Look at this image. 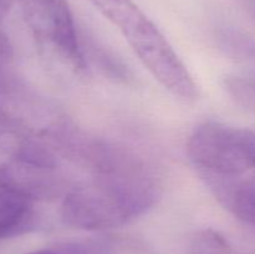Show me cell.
Segmentation results:
<instances>
[{
  "mask_svg": "<svg viewBox=\"0 0 255 254\" xmlns=\"http://www.w3.org/2000/svg\"><path fill=\"white\" fill-rule=\"evenodd\" d=\"M161 193L158 176L138 156L112 172L91 174L70 189L61 204V219L84 231L120 228L148 212Z\"/></svg>",
  "mask_w": 255,
  "mask_h": 254,
  "instance_id": "cell-1",
  "label": "cell"
},
{
  "mask_svg": "<svg viewBox=\"0 0 255 254\" xmlns=\"http://www.w3.org/2000/svg\"><path fill=\"white\" fill-rule=\"evenodd\" d=\"M89 1L121 31L144 67L164 89L186 102L198 99V89L186 65L133 0Z\"/></svg>",
  "mask_w": 255,
  "mask_h": 254,
  "instance_id": "cell-2",
  "label": "cell"
},
{
  "mask_svg": "<svg viewBox=\"0 0 255 254\" xmlns=\"http://www.w3.org/2000/svg\"><path fill=\"white\" fill-rule=\"evenodd\" d=\"M40 55L62 74L86 69L81 41L67 0H19Z\"/></svg>",
  "mask_w": 255,
  "mask_h": 254,
  "instance_id": "cell-3",
  "label": "cell"
},
{
  "mask_svg": "<svg viewBox=\"0 0 255 254\" xmlns=\"http://www.w3.org/2000/svg\"><path fill=\"white\" fill-rule=\"evenodd\" d=\"M202 181L223 208L255 228V131L242 129L241 151L228 171Z\"/></svg>",
  "mask_w": 255,
  "mask_h": 254,
  "instance_id": "cell-4",
  "label": "cell"
},
{
  "mask_svg": "<svg viewBox=\"0 0 255 254\" xmlns=\"http://www.w3.org/2000/svg\"><path fill=\"white\" fill-rule=\"evenodd\" d=\"M37 201L0 171V241L29 233L36 227Z\"/></svg>",
  "mask_w": 255,
  "mask_h": 254,
  "instance_id": "cell-5",
  "label": "cell"
},
{
  "mask_svg": "<svg viewBox=\"0 0 255 254\" xmlns=\"http://www.w3.org/2000/svg\"><path fill=\"white\" fill-rule=\"evenodd\" d=\"M81 49L82 54L87 52V56H90L89 59L91 60L92 64L99 67L105 76L117 82L129 84L132 76L126 65L122 64L111 51L102 46L100 42H96V40L86 36L82 40Z\"/></svg>",
  "mask_w": 255,
  "mask_h": 254,
  "instance_id": "cell-6",
  "label": "cell"
},
{
  "mask_svg": "<svg viewBox=\"0 0 255 254\" xmlns=\"http://www.w3.org/2000/svg\"><path fill=\"white\" fill-rule=\"evenodd\" d=\"M224 89L239 106L255 115V75L228 76L224 80Z\"/></svg>",
  "mask_w": 255,
  "mask_h": 254,
  "instance_id": "cell-7",
  "label": "cell"
},
{
  "mask_svg": "<svg viewBox=\"0 0 255 254\" xmlns=\"http://www.w3.org/2000/svg\"><path fill=\"white\" fill-rule=\"evenodd\" d=\"M29 254H112V249L106 242L89 239V241L65 242V243L39 249Z\"/></svg>",
  "mask_w": 255,
  "mask_h": 254,
  "instance_id": "cell-8",
  "label": "cell"
},
{
  "mask_svg": "<svg viewBox=\"0 0 255 254\" xmlns=\"http://www.w3.org/2000/svg\"><path fill=\"white\" fill-rule=\"evenodd\" d=\"M189 252L191 254H232V248L223 236L211 229H204L194 234Z\"/></svg>",
  "mask_w": 255,
  "mask_h": 254,
  "instance_id": "cell-9",
  "label": "cell"
},
{
  "mask_svg": "<svg viewBox=\"0 0 255 254\" xmlns=\"http://www.w3.org/2000/svg\"><path fill=\"white\" fill-rule=\"evenodd\" d=\"M7 10V0H0V20L4 17Z\"/></svg>",
  "mask_w": 255,
  "mask_h": 254,
  "instance_id": "cell-10",
  "label": "cell"
}]
</instances>
